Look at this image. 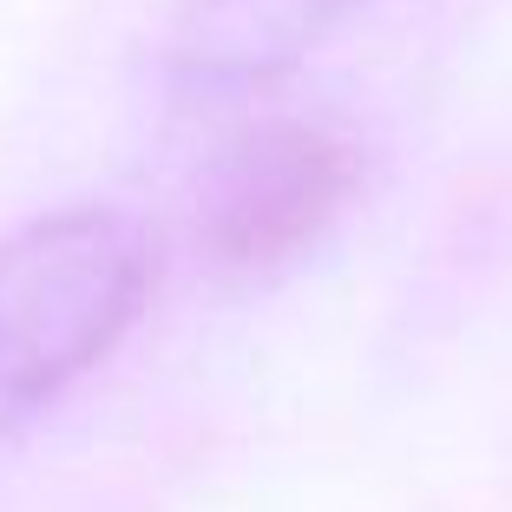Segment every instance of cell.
<instances>
[{
    "mask_svg": "<svg viewBox=\"0 0 512 512\" xmlns=\"http://www.w3.org/2000/svg\"><path fill=\"white\" fill-rule=\"evenodd\" d=\"M355 191V145L329 125L276 119L224 151L204 191V237L237 270H270L316 243Z\"/></svg>",
    "mask_w": 512,
    "mask_h": 512,
    "instance_id": "cell-2",
    "label": "cell"
},
{
    "mask_svg": "<svg viewBox=\"0 0 512 512\" xmlns=\"http://www.w3.org/2000/svg\"><path fill=\"white\" fill-rule=\"evenodd\" d=\"M368 0H184L165 33V79L184 99H243L296 73Z\"/></svg>",
    "mask_w": 512,
    "mask_h": 512,
    "instance_id": "cell-3",
    "label": "cell"
},
{
    "mask_svg": "<svg viewBox=\"0 0 512 512\" xmlns=\"http://www.w3.org/2000/svg\"><path fill=\"white\" fill-rule=\"evenodd\" d=\"M151 276L145 224L112 204H73L0 237V440L119 348Z\"/></svg>",
    "mask_w": 512,
    "mask_h": 512,
    "instance_id": "cell-1",
    "label": "cell"
}]
</instances>
